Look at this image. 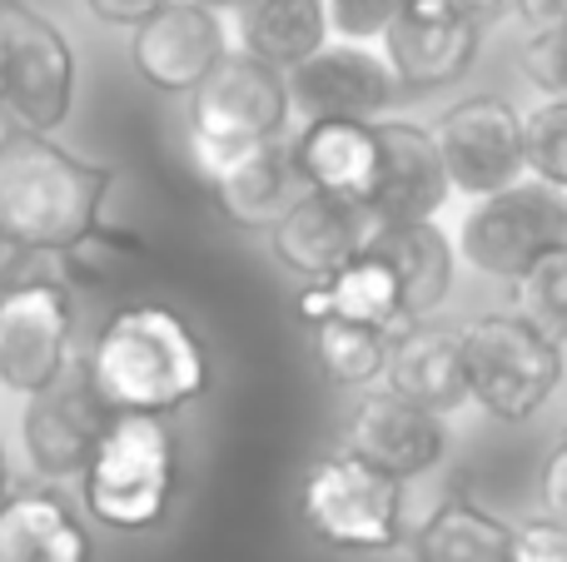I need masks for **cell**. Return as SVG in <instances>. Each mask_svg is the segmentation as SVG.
Wrapping results in <instances>:
<instances>
[{"instance_id":"1","label":"cell","mask_w":567,"mask_h":562,"mask_svg":"<svg viewBox=\"0 0 567 562\" xmlns=\"http://www.w3.org/2000/svg\"><path fill=\"white\" fill-rule=\"evenodd\" d=\"M110 189L115 165L75 155L45 129H0V244L55 259H80L90 244L135 249L105 225Z\"/></svg>"},{"instance_id":"2","label":"cell","mask_w":567,"mask_h":562,"mask_svg":"<svg viewBox=\"0 0 567 562\" xmlns=\"http://www.w3.org/2000/svg\"><path fill=\"white\" fill-rule=\"evenodd\" d=\"M85 384L110 414H179L209 388V348L179 309L125 304L100 324Z\"/></svg>"},{"instance_id":"3","label":"cell","mask_w":567,"mask_h":562,"mask_svg":"<svg viewBox=\"0 0 567 562\" xmlns=\"http://www.w3.org/2000/svg\"><path fill=\"white\" fill-rule=\"evenodd\" d=\"M80 503L110 533H150L169 518L179 488V444L159 414H110L90 464L80 468Z\"/></svg>"},{"instance_id":"4","label":"cell","mask_w":567,"mask_h":562,"mask_svg":"<svg viewBox=\"0 0 567 562\" xmlns=\"http://www.w3.org/2000/svg\"><path fill=\"white\" fill-rule=\"evenodd\" d=\"M289 80L265 60L229 50L195 90H189V159L199 175H215L235 155L289 135Z\"/></svg>"},{"instance_id":"5","label":"cell","mask_w":567,"mask_h":562,"mask_svg":"<svg viewBox=\"0 0 567 562\" xmlns=\"http://www.w3.org/2000/svg\"><path fill=\"white\" fill-rule=\"evenodd\" d=\"M463 368H468V398L488 418L528 424L553 398L563 378V344H553L528 314L493 309L458 329Z\"/></svg>"},{"instance_id":"6","label":"cell","mask_w":567,"mask_h":562,"mask_svg":"<svg viewBox=\"0 0 567 562\" xmlns=\"http://www.w3.org/2000/svg\"><path fill=\"white\" fill-rule=\"evenodd\" d=\"M299 513L309 533L343 553H393L409 538L403 523V483L359 454H329L303 473Z\"/></svg>"},{"instance_id":"7","label":"cell","mask_w":567,"mask_h":562,"mask_svg":"<svg viewBox=\"0 0 567 562\" xmlns=\"http://www.w3.org/2000/svg\"><path fill=\"white\" fill-rule=\"evenodd\" d=\"M75 294L60 274H25L0 284V388L35 398L70 374Z\"/></svg>"},{"instance_id":"8","label":"cell","mask_w":567,"mask_h":562,"mask_svg":"<svg viewBox=\"0 0 567 562\" xmlns=\"http://www.w3.org/2000/svg\"><path fill=\"white\" fill-rule=\"evenodd\" d=\"M558 244H567V195L528 175L498 195H483L458 225V254L478 274L508 284H518Z\"/></svg>"},{"instance_id":"9","label":"cell","mask_w":567,"mask_h":562,"mask_svg":"<svg viewBox=\"0 0 567 562\" xmlns=\"http://www.w3.org/2000/svg\"><path fill=\"white\" fill-rule=\"evenodd\" d=\"M0 40H6V110L16 125L55 135L75 110V45L30 0H0Z\"/></svg>"},{"instance_id":"10","label":"cell","mask_w":567,"mask_h":562,"mask_svg":"<svg viewBox=\"0 0 567 562\" xmlns=\"http://www.w3.org/2000/svg\"><path fill=\"white\" fill-rule=\"evenodd\" d=\"M284 80L299 119H383L399 95V75L373 40L329 35L309 60L284 70Z\"/></svg>"},{"instance_id":"11","label":"cell","mask_w":567,"mask_h":562,"mask_svg":"<svg viewBox=\"0 0 567 562\" xmlns=\"http://www.w3.org/2000/svg\"><path fill=\"white\" fill-rule=\"evenodd\" d=\"M433 139H439L453 189L468 199L498 195V189L518 185L528 175V165H523V115L498 95H468L453 110H443Z\"/></svg>"},{"instance_id":"12","label":"cell","mask_w":567,"mask_h":562,"mask_svg":"<svg viewBox=\"0 0 567 562\" xmlns=\"http://www.w3.org/2000/svg\"><path fill=\"white\" fill-rule=\"evenodd\" d=\"M229 50L225 10L205 0H165L130 30V65L159 95H189Z\"/></svg>"},{"instance_id":"13","label":"cell","mask_w":567,"mask_h":562,"mask_svg":"<svg viewBox=\"0 0 567 562\" xmlns=\"http://www.w3.org/2000/svg\"><path fill=\"white\" fill-rule=\"evenodd\" d=\"M478 15L463 0H403L383 30V55L403 90H443L478 60Z\"/></svg>"},{"instance_id":"14","label":"cell","mask_w":567,"mask_h":562,"mask_svg":"<svg viewBox=\"0 0 567 562\" xmlns=\"http://www.w3.org/2000/svg\"><path fill=\"white\" fill-rule=\"evenodd\" d=\"M349 454H359L363 464L409 483L449 454V418L403 398L399 388L373 384L349 418Z\"/></svg>"},{"instance_id":"15","label":"cell","mask_w":567,"mask_h":562,"mask_svg":"<svg viewBox=\"0 0 567 562\" xmlns=\"http://www.w3.org/2000/svg\"><path fill=\"white\" fill-rule=\"evenodd\" d=\"M105 424H110V408L90 394L85 374H80L75 384L60 378L55 388L25 398V414H20L25 464L35 468L40 483H70V478H80V468L90 464V448H95Z\"/></svg>"},{"instance_id":"16","label":"cell","mask_w":567,"mask_h":562,"mask_svg":"<svg viewBox=\"0 0 567 562\" xmlns=\"http://www.w3.org/2000/svg\"><path fill=\"white\" fill-rule=\"evenodd\" d=\"M383 139V165L379 185L369 195V219L373 225H409V219H439L449 205L453 179L439 155L433 129L413 125V119H379Z\"/></svg>"},{"instance_id":"17","label":"cell","mask_w":567,"mask_h":562,"mask_svg":"<svg viewBox=\"0 0 567 562\" xmlns=\"http://www.w3.org/2000/svg\"><path fill=\"white\" fill-rule=\"evenodd\" d=\"M369 229L373 219L363 205L319 195V189H299V199L284 209L265 235L279 264L309 284V279H329L339 264H349L369 244Z\"/></svg>"},{"instance_id":"18","label":"cell","mask_w":567,"mask_h":562,"mask_svg":"<svg viewBox=\"0 0 567 562\" xmlns=\"http://www.w3.org/2000/svg\"><path fill=\"white\" fill-rule=\"evenodd\" d=\"M289 159L303 189L369 205L383 165L379 119H303L299 135L289 139Z\"/></svg>"},{"instance_id":"19","label":"cell","mask_w":567,"mask_h":562,"mask_svg":"<svg viewBox=\"0 0 567 562\" xmlns=\"http://www.w3.org/2000/svg\"><path fill=\"white\" fill-rule=\"evenodd\" d=\"M383 384L399 388L403 398H413V404L433 408V414H443V418H453L458 408L473 404L458 334L433 324V319H409L403 329H393Z\"/></svg>"},{"instance_id":"20","label":"cell","mask_w":567,"mask_h":562,"mask_svg":"<svg viewBox=\"0 0 567 562\" xmlns=\"http://www.w3.org/2000/svg\"><path fill=\"white\" fill-rule=\"evenodd\" d=\"M209 189H215L219 215L235 229H269L303 189L299 169L289 159V135L265 139V145L235 155L229 165H219L209 175Z\"/></svg>"},{"instance_id":"21","label":"cell","mask_w":567,"mask_h":562,"mask_svg":"<svg viewBox=\"0 0 567 562\" xmlns=\"http://www.w3.org/2000/svg\"><path fill=\"white\" fill-rule=\"evenodd\" d=\"M369 249L389 259L403 289V324L409 319H433L453 289V264L458 244L439 229V219H409V225H373Z\"/></svg>"},{"instance_id":"22","label":"cell","mask_w":567,"mask_h":562,"mask_svg":"<svg viewBox=\"0 0 567 562\" xmlns=\"http://www.w3.org/2000/svg\"><path fill=\"white\" fill-rule=\"evenodd\" d=\"M293 314H299L303 324H319V319L339 314V319H359V324L399 329L403 324V289H399V274L389 269V259L363 244L359 254L333 269L329 279H309V284L293 294Z\"/></svg>"},{"instance_id":"23","label":"cell","mask_w":567,"mask_h":562,"mask_svg":"<svg viewBox=\"0 0 567 562\" xmlns=\"http://www.w3.org/2000/svg\"><path fill=\"white\" fill-rule=\"evenodd\" d=\"M90 533L55 483L10 493L0 503V562H90Z\"/></svg>"},{"instance_id":"24","label":"cell","mask_w":567,"mask_h":562,"mask_svg":"<svg viewBox=\"0 0 567 562\" xmlns=\"http://www.w3.org/2000/svg\"><path fill=\"white\" fill-rule=\"evenodd\" d=\"M413 562H513V523L468 493H449L413 533Z\"/></svg>"},{"instance_id":"25","label":"cell","mask_w":567,"mask_h":562,"mask_svg":"<svg viewBox=\"0 0 567 562\" xmlns=\"http://www.w3.org/2000/svg\"><path fill=\"white\" fill-rule=\"evenodd\" d=\"M235 15L239 50L275 70H293L333 35L323 0H245Z\"/></svg>"},{"instance_id":"26","label":"cell","mask_w":567,"mask_h":562,"mask_svg":"<svg viewBox=\"0 0 567 562\" xmlns=\"http://www.w3.org/2000/svg\"><path fill=\"white\" fill-rule=\"evenodd\" d=\"M313 329V354H319L329 384L339 388H373L383 384V368H389V344L393 329L379 324H359V319H319Z\"/></svg>"},{"instance_id":"27","label":"cell","mask_w":567,"mask_h":562,"mask_svg":"<svg viewBox=\"0 0 567 562\" xmlns=\"http://www.w3.org/2000/svg\"><path fill=\"white\" fill-rule=\"evenodd\" d=\"M523 165L528 179L567 195V95H548L523 115Z\"/></svg>"},{"instance_id":"28","label":"cell","mask_w":567,"mask_h":562,"mask_svg":"<svg viewBox=\"0 0 567 562\" xmlns=\"http://www.w3.org/2000/svg\"><path fill=\"white\" fill-rule=\"evenodd\" d=\"M518 314H528L553 344L567 348V244L543 254L518 279Z\"/></svg>"},{"instance_id":"29","label":"cell","mask_w":567,"mask_h":562,"mask_svg":"<svg viewBox=\"0 0 567 562\" xmlns=\"http://www.w3.org/2000/svg\"><path fill=\"white\" fill-rule=\"evenodd\" d=\"M403 0H323L329 30L339 40H383L389 20L399 15Z\"/></svg>"},{"instance_id":"30","label":"cell","mask_w":567,"mask_h":562,"mask_svg":"<svg viewBox=\"0 0 567 562\" xmlns=\"http://www.w3.org/2000/svg\"><path fill=\"white\" fill-rule=\"evenodd\" d=\"M523 70H528L533 85H543L548 95H567V25L528 30Z\"/></svg>"},{"instance_id":"31","label":"cell","mask_w":567,"mask_h":562,"mask_svg":"<svg viewBox=\"0 0 567 562\" xmlns=\"http://www.w3.org/2000/svg\"><path fill=\"white\" fill-rule=\"evenodd\" d=\"M513 562H567V523L558 518L513 523Z\"/></svg>"},{"instance_id":"32","label":"cell","mask_w":567,"mask_h":562,"mask_svg":"<svg viewBox=\"0 0 567 562\" xmlns=\"http://www.w3.org/2000/svg\"><path fill=\"white\" fill-rule=\"evenodd\" d=\"M543 508H548V518L567 523V428L558 444H553L548 464H543Z\"/></svg>"},{"instance_id":"33","label":"cell","mask_w":567,"mask_h":562,"mask_svg":"<svg viewBox=\"0 0 567 562\" xmlns=\"http://www.w3.org/2000/svg\"><path fill=\"white\" fill-rule=\"evenodd\" d=\"M80 6L90 10V15L100 20V25L110 30H135L145 15H155L165 0H80Z\"/></svg>"},{"instance_id":"34","label":"cell","mask_w":567,"mask_h":562,"mask_svg":"<svg viewBox=\"0 0 567 562\" xmlns=\"http://www.w3.org/2000/svg\"><path fill=\"white\" fill-rule=\"evenodd\" d=\"M518 10V20L528 30H553V25H567V0H508Z\"/></svg>"},{"instance_id":"35","label":"cell","mask_w":567,"mask_h":562,"mask_svg":"<svg viewBox=\"0 0 567 562\" xmlns=\"http://www.w3.org/2000/svg\"><path fill=\"white\" fill-rule=\"evenodd\" d=\"M10 493H16V488H10V454H6V444H0V503H6Z\"/></svg>"},{"instance_id":"36","label":"cell","mask_w":567,"mask_h":562,"mask_svg":"<svg viewBox=\"0 0 567 562\" xmlns=\"http://www.w3.org/2000/svg\"><path fill=\"white\" fill-rule=\"evenodd\" d=\"M463 6H468L473 15H483V10H503V6H508V0H463Z\"/></svg>"},{"instance_id":"37","label":"cell","mask_w":567,"mask_h":562,"mask_svg":"<svg viewBox=\"0 0 567 562\" xmlns=\"http://www.w3.org/2000/svg\"><path fill=\"white\" fill-rule=\"evenodd\" d=\"M0 110H6V40H0Z\"/></svg>"},{"instance_id":"38","label":"cell","mask_w":567,"mask_h":562,"mask_svg":"<svg viewBox=\"0 0 567 562\" xmlns=\"http://www.w3.org/2000/svg\"><path fill=\"white\" fill-rule=\"evenodd\" d=\"M205 6H215V10H225V15H229V10H239L245 0H205Z\"/></svg>"}]
</instances>
